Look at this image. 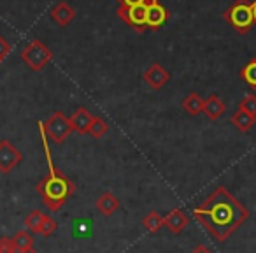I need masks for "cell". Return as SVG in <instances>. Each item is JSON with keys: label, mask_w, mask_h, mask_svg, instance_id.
<instances>
[{"label": "cell", "mask_w": 256, "mask_h": 253, "mask_svg": "<svg viewBox=\"0 0 256 253\" xmlns=\"http://www.w3.org/2000/svg\"><path fill=\"white\" fill-rule=\"evenodd\" d=\"M142 79L146 81V85H150V88L153 90H162L168 81H170V74L168 71L160 64H151L146 69V72L142 74Z\"/></svg>", "instance_id": "8"}, {"label": "cell", "mask_w": 256, "mask_h": 253, "mask_svg": "<svg viewBox=\"0 0 256 253\" xmlns=\"http://www.w3.org/2000/svg\"><path fill=\"white\" fill-rule=\"evenodd\" d=\"M95 206L104 216H112L118 211V207H120V200H118V197L114 195L112 192H104V193H100V197L96 199Z\"/></svg>", "instance_id": "14"}, {"label": "cell", "mask_w": 256, "mask_h": 253, "mask_svg": "<svg viewBox=\"0 0 256 253\" xmlns=\"http://www.w3.org/2000/svg\"><path fill=\"white\" fill-rule=\"evenodd\" d=\"M68 120H70V125H72V132L79 134V136H84L90 130V123H92V120H93V114L90 113L86 107H78Z\"/></svg>", "instance_id": "10"}, {"label": "cell", "mask_w": 256, "mask_h": 253, "mask_svg": "<svg viewBox=\"0 0 256 253\" xmlns=\"http://www.w3.org/2000/svg\"><path fill=\"white\" fill-rule=\"evenodd\" d=\"M123 8H136V6H150L154 0H116Z\"/></svg>", "instance_id": "24"}, {"label": "cell", "mask_w": 256, "mask_h": 253, "mask_svg": "<svg viewBox=\"0 0 256 253\" xmlns=\"http://www.w3.org/2000/svg\"><path fill=\"white\" fill-rule=\"evenodd\" d=\"M167 20H168V11L158 2V0H154V2H151V4L148 6V9H146L148 30H160L162 27L167 23Z\"/></svg>", "instance_id": "9"}, {"label": "cell", "mask_w": 256, "mask_h": 253, "mask_svg": "<svg viewBox=\"0 0 256 253\" xmlns=\"http://www.w3.org/2000/svg\"><path fill=\"white\" fill-rule=\"evenodd\" d=\"M146 9L148 6H136V8H120L116 9V15L120 20H123L132 30H136L137 34H142L144 30H148L146 27Z\"/></svg>", "instance_id": "6"}, {"label": "cell", "mask_w": 256, "mask_h": 253, "mask_svg": "<svg viewBox=\"0 0 256 253\" xmlns=\"http://www.w3.org/2000/svg\"><path fill=\"white\" fill-rule=\"evenodd\" d=\"M42 218H44V213L39 209L32 211L28 216L25 218V225H26V230L30 234H39V228H40V223H42Z\"/></svg>", "instance_id": "21"}, {"label": "cell", "mask_w": 256, "mask_h": 253, "mask_svg": "<svg viewBox=\"0 0 256 253\" xmlns=\"http://www.w3.org/2000/svg\"><path fill=\"white\" fill-rule=\"evenodd\" d=\"M53 58L51 50L44 43H40L39 39H34L23 48L22 51V60L26 64V67H30L34 72H40Z\"/></svg>", "instance_id": "4"}, {"label": "cell", "mask_w": 256, "mask_h": 253, "mask_svg": "<svg viewBox=\"0 0 256 253\" xmlns=\"http://www.w3.org/2000/svg\"><path fill=\"white\" fill-rule=\"evenodd\" d=\"M12 239V246H14L16 253L18 251H23V249L26 248H34V235L30 234L28 230H20L14 234V237Z\"/></svg>", "instance_id": "17"}, {"label": "cell", "mask_w": 256, "mask_h": 253, "mask_svg": "<svg viewBox=\"0 0 256 253\" xmlns=\"http://www.w3.org/2000/svg\"><path fill=\"white\" fill-rule=\"evenodd\" d=\"M23 153L8 139L0 141V172L9 174L18 164H22Z\"/></svg>", "instance_id": "7"}, {"label": "cell", "mask_w": 256, "mask_h": 253, "mask_svg": "<svg viewBox=\"0 0 256 253\" xmlns=\"http://www.w3.org/2000/svg\"><path fill=\"white\" fill-rule=\"evenodd\" d=\"M56 221L53 220L51 216H48V214H44V218H42V223H40V228H39V234H42V235H51L54 230H56Z\"/></svg>", "instance_id": "23"}, {"label": "cell", "mask_w": 256, "mask_h": 253, "mask_svg": "<svg viewBox=\"0 0 256 253\" xmlns=\"http://www.w3.org/2000/svg\"><path fill=\"white\" fill-rule=\"evenodd\" d=\"M50 15L54 23H58L60 27H67V25H70V22L76 18V9L72 8L68 2L62 0V2H58V4L51 9Z\"/></svg>", "instance_id": "11"}, {"label": "cell", "mask_w": 256, "mask_h": 253, "mask_svg": "<svg viewBox=\"0 0 256 253\" xmlns=\"http://www.w3.org/2000/svg\"><path fill=\"white\" fill-rule=\"evenodd\" d=\"M193 218L216 241L224 242L248 220L249 211L224 186H218L202 206L193 209Z\"/></svg>", "instance_id": "1"}, {"label": "cell", "mask_w": 256, "mask_h": 253, "mask_svg": "<svg viewBox=\"0 0 256 253\" xmlns=\"http://www.w3.org/2000/svg\"><path fill=\"white\" fill-rule=\"evenodd\" d=\"M18 253H39L37 249H34V248H26V249H23V251H18Z\"/></svg>", "instance_id": "29"}, {"label": "cell", "mask_w": 256, "mask_h": 253, "mask_svg": "<svg viewBox=\"0 0 256 253\" xmlns=\"http://www.w3.org/2000/svg\"><path fill=\"white\" fill-rule=\"evenodd\" d=\"M142 225L148 232H158L164 227V216L160 213H156V211H151L142 218Z\"/></svg>", "instance_id": "18"}, {"label": "cell", "mask_w": 256, "mask_h": 253, "mask_svg": "<svg viewBox=\"0 0 256 253\" xmlns=\"http://www.w3.org/2000/svg\"><path fill=\"white\" fill-rule=\"evenodd\" d=\"M224 22L235 29L240 36L249 34V30L254 27V20H252V9L249 0H235L234 4L224 11L223 15Z\"/></svg>", "instance_id": "3"}, {"label": "cell", "mask_w": 256, "mask_h": 253, "mask_svg": "<svg viewBox=\"0 0 256 253\" xmlns=\"http://www.w3.org/2000/svg\"><path fill=\"white\" fill-rule=\"evenodd\" d=\"M182 109L190 114V116H198L204 109V99L196 92H192L182 99Z\"/></svg>", "instance_id": "16"}, {"label": "cell", "mask_w": 256, "mask_h": 253, "mask_svg": "<svg viewBox=\"0 0 256 253\" xmlns=\"http://www.w3.org/2000/svg\"><path fill=\"white\" fill-rule=\"evenodd\" d=\"M107 132H109V125H107V121L100 116H93L92 123H90V130H88L90 136H93L95 139H100V137H104Z\"/></svg>", "instance_id": "19"}, {"label": "cell", "mask_w": 256, "mask_h": 253, "mask_svg": "<svg viewBox=\"0 0 256 253\" xmlns=\"http://www.w3.org/2000/svg\"><path fill=\"white\" fill-rule=\"evenodd\" d=\"M251 9H252V20H254V25H256V0L251 2Z\"/></svg>", "instance_id": "28"}, {"label": "cell", "mask_w": 256, "mask_h": 253, "mask_svg": "<svg viewBox=\"0 0 256 253\" xmlns=\"http://www.w3.org/2000/svg\"><path fill=\"white\" fill-rule=\"evenodd\" d=\"M254 121H256L254 116H251L249 113H244V111H240V109H238L237 113H234V116H232V125L242 134H248L249 130L254 127Z\"/></svg>", "instance_id": "15"}, {"label": "cell", "mask_w": 256, "mask_h": 253, "mask_svg": "<svg viewBox=\"0 0 256 253\" xmlns=\"http://www.w3.org/2000/svg\"><path fill=\"white\" fill-rule=\"evenodd\" d=\"M42 125H44V132H46V136L56 144L64 143L72 132L70 120H68L62 111H54V113L48 118V121H42Z\"/></svg>", "instance_id": "5"}, {"label": "cell", "mask_w": 256, "mask_h": 253, "mask_svg": "<svg viewBox=\"0 0 256 253\" xmlns=\"http://www.w3.org/2000/svg\"><path fill=\"white\" fill-rule=\"evenodd\" d=\"M192 253H212V251H210V249L207 248V246H204V244H198V246H196L195 249H193Z\"/></svg>", "instance_id": "27"}, {"label": "cell", "mask_w": 256, "mask_h": 253, "mask_svg": "<svg viewBox=\"0 0 256 253\" xmlns=\"http://www.w3.org/2000/svg\"><path fill=\"white\" fill-rule=\"evenodd\" d=\"M164 225L172 234H181L188 225V216L181 209H172L167 216H164Z\"/></svg>", "instance_id": "13"}, {"label": "cell", "mask_w": 256, "mask_h": 253, "mask_svg": "<svg viewBox=\"0 0 256 253\" xmlns=\"http://www.w3.org/2000/svg\"><path fill=\"white\" fill-rule=\"evenodd\" d=\"M39 132H40V141H42L44 155H46L50 172H48V176H44V178L37 183L36 190H37V193L42 197V202L48 209L58 211L76 193V185L72 179H68L67 176L53 164L51 150H50V144H48V136H46V132H44L42 121H39Z\"/></svg>", "instance_id": "2"}, {"label": "cell", "mask_w": 256, "mask_h": 253, "mask_svg": "<svg viewBox=\"0 0 256 253\" xmlns=\"http://www.w3.org/2000/svg\"><path fill=\"white\" fill-rule=\"evenodd\" d=\"M238 109L244 111V113H249L251 116L256 118V95L254 93H248L244 99L238 104Z\"/></svg>", "instance_id": "22"}, {"label": "cell", "mask_w": 256, "mask_h": 253, "mask_svg": "<svg viewBox=\"0 0 256 253\" xmlns=\"http://www.w3.org/2000/svg\"><path fill=\"white\" fill-rule=\"evenodd\" d=\"M204 113H206V116L209 118V120L216 121L220 120L221 116H223L224 113H226V106H224V102L220 99L218 95H209L207 99H204Z\"/></svg>", "instance_id": "12"}, {"label": "cell", "mask_w": 256, "mask_h": 253, "mask_svg": "<svg viewBox=\"0 0 256 253\" xmlns=\"http://www.w3.org/2000/svg\"><path fill=\"white\" fill-rule=\"evenodd\" d=\"M240 78L244 79L252 90H256V58H251V60L242 67Z\"/></svg>", "instance_id": "20"}, {"label": "cell", "mask_w": 256, "mask_h": 253, "mask_svg": "<svg viewBox=\"0 0 256 253\" xmlns=\"http://www.w3.org/2000/svg\"><path fill=\"white\" fill-rule=\"evenodd\" d=\"M9 53H11V44H9V41L4 36H0V64L4 62V58Z\"/></svg>", "instance_id": "26"}, {"label": "cell", "mask_w": 256, "mask_h": 253, "mask_svg": "<svg viewBox=\"0 0 256 253\" xmlns=\"http://www.w3.org/2000/svg\"><path fill=\"white\" fill-rule=\"evenodd\" d=\"M0 253H16L11 237H0Z\"/></svg>", "instance_id": "25"}]
</instances>
